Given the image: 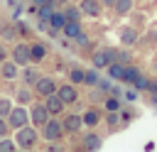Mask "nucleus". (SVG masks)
Listing matches in <instances>:
<instances>
[{"instance_id":"nucleus-30","label":"nucleus","mask_w":157,"mask_h":152,"mask_svg":"<svg viewBox=\"0 0 157 152\" xmlns=\"http://www.w3.org/2000/svg\"><path fill=\"white\" fill-rule=\"evenodd\" d=\"M7 132H10V123H7L5 115H0V137H5Z\"/></svg>"},{"instance_id":"nucleus-23","label":"nucleus","mask_w":157,"mask_h":152,"mask_svg":"<svg viewBox=\"0 0 157 152\" xmlns=\"http://www.w3.org/2000/svg\"><path fill=\"white\" fill-rule=\"evenodd\" d=\"M17 150V142H15V137L10 140L7 135L5 137H0V152H15Z\"/></svg>"},{"instance_id":"nucleus-1","label":"nucleus","mask_w":157,"mask_h":152,"mask_svg":"<svg viewBox=\"0 0 157 152\" xmlns=\"http://www.w3.org/2000/svg\"><path fill=\"white\" fill-rule=\"evenodd\" d=\"M37 127H29V125H22V127H17L15 130V142H17V147L20 150H32L34 145H37Z\"/></svg>"},{"instance_id":"nucleus-25","label":"nucleus","mask_w":157,"mask_h":152,"mask_svg":"<svg viewBox=\"0 0 157 152\" xmlns=\"http://www.w3.org/2000/svg\"><path fill=\"white\" fill-rule=\"evenodd\" d=\"M69 81L71 83H83L86 81V71L83 69H71L69 71Z\"/></svg>"},{"instance_id":"nucleus-36","label":"nucleus","mask_w":157,"mask_h":152,"mask_svg":"<svg viewBox=\"0 0 157 152\" xmlns=\"http://www.w3.org/2000/svg\"><path fill=\"white\" fill-rule=\"evenodd\" d=\"M5 56H7V51H5V47L0 44V61H5Z\"/></svg>"},{"instance_id":"nucleus-38","label":"nucleus","mask_w":157,"mask_h":152,"mask_svg":"<svg viewBox=\"0 0 157 152\" xmlns=\"http://www.w3.org/2000/svg\"><path fill=\"white\" fill-rule=\"evenodd\" d=\"M150 103H152V105L157 108V93H152V98H150Z\"/></svg>"},{"instance_id":"nucleus-34","label":"nucleus","mask_w":157,"mask_h":152,"mask_svg":"<svg viewBox=\"0 0 157 152\" xmlns=\"http://www.w3.org/2000/svg\"><path fill=\"white\" fill-rule=\"evenodd\" d=\"M74 42H76V44H81V47H86V44H88V37L83 34V29H81V32L74 37Z\"/></svg>"},{"instance_id":"nucleus-26","label":"nucleus","mask_w":157,"mask_h":152,"mask_svg":"<svg viewBox=\"0 0 157 152\" xmlns=\"http://www.w3.org/2000/svg\"><path fill=\"white\" fill-rule=\"evenodd\" d=\"M64 15H66V20H81V17H83L81 7H74V5H71V7H66V10H64Z\"/></svg>"},{"instance_id":"nucleus-17","label":"nucleus","mask_w":157,"mask_h":152,"mask_svg":"<svg viewBox=\"0 0 157 152\" xmlns=\"http://www.w3.org/2000/svg\"><path fill=\"white\" fill-rule=\"evenodd\" d=\"M81 118H83V125H88V127H96V125L101 123V113H98L96 108H88Z\"/></svg>"},{"instance_id":"nucleus-7","label":"nucleus","mask_w":157,"mask_h":152,"mask_svg":"<svg viewBox=\"0 0 157 152\" xmlns=\"http://www.w3.org/2000/svg\"><path fill=\"white\" fill-rule=\"evenodd\" d=\"M49 118H52V115H49V110H47V105H44V103H42V105H34V108L29 110V120H32V125H34V127H42Z\"/></svg>"},{"instance_id":"nucleus-13","label":"nucleus","mask_w":157,"mask_h":152,"mask_svg":"<svg viewBox=\"0 0 157 152\" xmlns=\"http://www.w3.org/2000/svg\"><path fill=\"white\" fill-rule=\"evenodd\" d=\"M101 10H103V5H101L98 0H81V12H83V15H88V17H98Z\"/></svg>"},{"instance_id":"nucleus-21","label":"nucleus","mask_w":157,"mask_h":152,"mask_svg":"<svg viewBox=\"0 0 157 152\" xmlns=\"http://www.w3.org/2000/svg\"><path fill=\"white\" fill-rule=\"evenodd\" d=\"M83 147H86V150H101V137L93 135V132L86 135V137H83Z\"/></svg>"},{"instance_id":"nucleus-4","label":"nucleus","mask_w":157,"mask_h":152,"mask_svg":"<svg viewBox=\"0 0 157 152\" xmlns=\"http://www.w3.org/2000/svg\"><path fill=\"white\" fill-rule=\"evenodd\" d=\"M34 93L37 96H52V93H56V78H52V76H39L37 78V83H34Z\"/></svg>"},{"instance_id":"nucleus-37","label":"nucleus","mask_w":157,"mask_h":152,"mask_svg":"<svg viewBox=\"0 0 157 152\" xmlns=\"http://www.w3.org/2000/svg\"><path fill=\"white\" fill-rule=\"evenodd\" d=\"M103 5L105 7H115V0H103Z\"/></svg>"},{"instance_id":"nucleus-12","label":"nucleus","mask_w":157,"mask_h":152,"mask_svg":"<svg viewBox=\"0 0 157 152\" xmlns=\"http://www.w3.org/2000/svg\"><path fill=\"white\" fill-rule=\"evenodd\" d=\"M118 39H120L125 47H132V44H137V29H132V27H120V29H118Z\"/></svg>"},{"instance_id":"nucleus-9","label":"nucleus","mask_w":157,"mask_h":152,"mask_svg":"<svg viewBox=\"0 0 157 152\" xmlns=\"http://www.w3.org/2000/svg\"><path fill=\"white\" fill-rule=\"evenodd\" d=\"M39 76H42V74H39V69H37V66H29V64H27V66L22 69V74H20V81H22L25 86H34Z\"/></svg>"},{"instance_id":"nucleus-27","label":"nucleus","mask_w":157,"mask_h":152,"mask_svg":"<svg viewBox=\"0 0 157 152\" xmlns=\"http://www.w3.org/2000/svg\"><path fill=\"white\" fill-rule=\"evenodd\" d=\"M123 103H120V96H113V98H105V110H120Z\"/></svg>"},{"instance_id":"nucleus-6","label":"nucleus","mask_w":157,"mask_h":152,"mask_svg":"<svg viewBox=\"0 0 157 152\" xmlns=\"http://www.w3.org/2000/svg\"><path fill=\"white\" fill-rule=\"evenodd\" d=\"M56 93H59V98H61L66 105L78 103V91L74 88V83H61V86H56Z\"/></svg>"},{"instance_id":"nucleus-35","label":"nucleus","mask_w":157,"mask_h":152,"mask_svg":"<svg viewBox=\"0 0 157 152\" xmlns=\"http://www.w3.org/2000/svg\"><path fill=\"white\" fill-rule=\"evenodd\" d=\"M147 93H157V78H147Z\"/></svg>"},{"instance_id":"nucleus-22","label":"nucleus","mask_w":157,"mask_h":152,"mask_svg":"<svg viewBox=\"0 0 157 152\" xmlns=\"http://www.w3.org/2000/svg\"><path fill=\"white\" fill-rule=\"evenodd\" d=\"M137 78H140V71H137L135 66H125V76H123V81L132 86V83H135Z\"/></svg>"},{"instance_id":"nucleus-32","label":"nucleus","mask_w":157,"mask_h":152,"mask_svg":"<svg viewBox=\"0 0 157 152\" xmlns=\"http://www.w3.org/2000/svg\"><path fill=\"white\" fill-rule=\"evenodd\" d=\"M132 88H137V91H145V88H147V76H142V74H140V78L132 83Z\"/></svg>"},{"instance_id":"nucleus-16","label":"nucleus","mask_w":157,"mask_h":152,"mask_svg":"<svg viewBox=\"0 0 157 152\" xmlns=\"http://www.w3.org/2000/svg\"><path fill=\"white\" fill-rule=\"evenodd\" d=\"M91 64H93V69H105V66L110 64V59H108V54H105V49H101V51H96V54L91 56Z\"/></svg>"},{"instance_id":"nucleus-28","label":"nucleus","mask_w":157,"mask_h":152,"mask_svg":"<svg viewBox=\"0 0 157 152\" xmlns=\"http://www.w3.org/2000/svg\"><path fill=\"white\" fill-rule=\"evenodd\" d=\"M10 110H12V103H10V98H5V96H0V115H10Z\"/></svg>"},{"instance_id":"nucleus-5","label":"nucleus","mask_w":157,"mask_h":152,"mask_svg":"<svg viewBox=\"0 0 157 152\" xmlns=\"http://www.w3.org/2000/svg\"><path fill=\"white\" fill-rule=\"evenodd\" d=\"M7 123H10V127L12 130H17V127H22V125H27L29 123V110L27 108H12L10 110V115H7Z\"/></svg>"},{"instance_id":"nucleus-3","label":"nucleus","mask_w":157,"mask_h":152,"mask_svg":"<svg viewBox=\"0 0 157 152\" xmlns=\"http://www.w3.org/2000/svg\"><path fill=\"white\" fill-rule=\"evenodd\" d=\"M12 61H17L20 66L32 64V51H29V44H27V42H17V44L12 47Z\"/></svg>"},{"instance_id":"nucleus-8","label":"nucleus","mask_w":157,"mask_h":152,"mask_svg":"<svg viewBox=\"0 0 157 152\" xmlns=\"http://www.w3.org/2000/svg\"><path fill=\"white\" fill-rule=\"evenodd\" d=\"M0 76L5 81H15L20 76V64L17 61H0Z\"/></svg>"},{"instance_id":"nucleus-19","label":"nucleus","mask_w":157,"mask_h":152,"mask_svg":"<svg viewBox=\"0 0 157 152\" xmlns=\"http://www.w3.org/2000/svg\"><path fill=\"white\" fill-rule=\"evenodd\" d=\"M29 51H32V64H34V61H42V59L47 56V47H44V44H39V42L29 44Z\"/></svg>"},{"instance_id":"nucleus-24","label":"nucleus","mask_w":157,"mask_h":152,"mask_svg":"<svg viewBox=\"0 0 157 152\" xmlns=\"http://www.w3.org/2000/svg\"><path fill=\"white\" fill-rule=\"evenodd\" d=\"M118 15H128L132 10V0H115V7H113Z\"/></svg>"},{"instance_id":"nucleus-10","label":"nucleus","mask_w":157,"mask_h":152,"mask_svg":"<svg viewBox=\"0 0 157 152\" xmlns=\"http://www.w3.org/2000/svg\"><path fill=\"white\" fill-rule=\"evenodd\" d=\"M44 105H47V110H49V115H59L61 110H64V101L59 98V93H52V96H47V101H44Z\"/></svg>"},{"instance_id":"nucleus-33","label":"nucleus","mask_w":157,"mask_h":152,"mask_svg":"<svg viewBox=\"0 0 157 152\" xmlns=\"http://www.w3.org/2000/svg\"><path fill=\"white\" fill-rule=\"evenodd\" d=\"M123 98H125L128 103H135V101H137V88H132V91H125V93H123Z\"/></svg>"},{"instance_id":"nucleus-14","label":"nucleus","mask_w":157,"mask_h":152,"mask_svg":"<svg viewBox=\"0 0 157 152\" xmlns=\"http://www.w3.org/2000/svg\"><path fill=\"white\" fill-rule=\"evenodd\" d=\"M61 32H64L66 39H74V37L81 32V20H66V25L61 27Z\"/></svg>"},{"instance_id":"nucleus-20","label":"nucleus","mask_w":157,"mask_h":152,"mask_svg":"<svg viewBox=\"0 0 157 152\" xmlns=\"http://www.w3.org/2000/svg\"><path fill=\"white\" fill-rule=\"evenodd\" d=\"M32 96H34V93H32L25 83H22V88H17V101H20V105H27V103L32 101Z\"/></svg>"},{"instance_id":"nucleus-39","label":"nucleus","mask_w":157,"mask_h":152,"mask_svg":"<svg viewBox=\"0 0 157 152\" xmlns=\"http://www.w3.org/2000/svg\"><path fill=\"white\" fill-rule=\"evenodd\" d=\"M34 2H37V7H39V5H44V2H49V0H34Z\"/></svg>"},{"instance_id":"nucleus-31","label":"nucleus","mask_w":157,"mask_h":152,"mask_svg":"<svg viewBox=\"0 0 157 152\" xmlns=\"http://www.w3.org/2000/svg\"><path fill=\"white\" fill-rule=\"evenodd\" d=\"M0 37L2 39H15V29L12 27H0Z\"/></svg>"},{"instance_id":"nucleus-15","label":"nucleus","mask_w":157,"mask_h":152,"mask_svg":"<svg viewBox=\"0 0 157 152\" xmlns=\"http://www.w3.org/2000/svg\"><path fill=\"white\" fill-rule=\"evenodd\" d=\"M108 76H110L113 81H123V76H125V64H123V61H110V64H108Z\"/></svg>"},{"instance_id":"nucleus-29","label":"nucleus","mask_w":157,"mask_h":152,"mask_svg":"<svg viewBox=\"0 0 157 152\" xmlns=\"http://www.w3.org/2000/svg\"><path fill=\"white\" fill-rule=\"evenodd\" d=\"M98 78H101V76H98L96 71H86V81H83V83H88V86H98Z\"/></svg>"},{"instance_id":"nucleus-11","label":"nucleus","mask_w":157,"mask_h":152,"mask_svg":"<svg viewBox=\"0 0 157 152\" xmlns=\"http://www.w3.org/2000/svg\"><path fill=\"white\" fill-rule=\"evenodd\" d=\"M61 123H64V130H66V132H71V135H76V132L83 127V118H81V115H74V113H71V115H66Z\"/></svg>"},{"instance_id":"nucleus-18","label":"nucleus","mask_w":157,"mask_h":152,"mask_svg":"<svg viewBox=\"0 0 157 152\" xmlns=\"http://www.w3.org/2000/svg\"><path fill=\"white\" fill-rule=\"evenodd\" d=\"M64 25H66V15H64V12H56V10H54V12L49 15V27H52V29H61Z\"/></svg>"},{"instance_id":"nucleus-2","label":"nucleus","mask_w":157,"mask_h":152,"mask_svg":"<svg viewBox=\"0 0 157 152\" xmlns=\"http://www.w3.org/2000/svg\"><path fill=\"white\" fill-rule=\"evenodd\" d=\"M64 123L61 120H54V118H49L44 125H42V135H44V140L47 142H59L61 137H64Z\"/></svg>"},{"instance_id":"nucleus-40","label":"nucleus","mask_w":157,"mask_h":152,"mask_svg":"<svg viewBox=\"0 0 157 152\" xmlns=\"http://www.w3.org/2000/svg\"><path fill=\"white\" fill-rule=\"evenodd\" d=\"M54 2H69V0H54Z\"/></svg>"}]
</instances>
